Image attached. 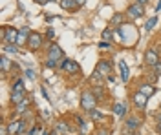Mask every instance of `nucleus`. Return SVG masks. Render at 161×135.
<instances>
[{
    "label": "nucleus",
    "instance_id": "ddd939ff",
    "mask_svg": "<svg viewBox=\"0 0 161 135\" xmlns=\"http://www.w3.org/2000/svg\"><path fill=\"white\" fill-rule=\"evenodd\" d=\"M26 99V91H11V102L15 104H20L22 101Z\"/></svg>",
    "mask_w": 161,
    "mask_h": 135
},
{
    "label": "nucleus",
    "instance_id": "6e6552de",
    "mask_svg": "<svg viewBox=\"0 0 161 135\" xmlns=\"http://www.w3.org/2000/svg\"><path fill=\"white\" fill-rule=\"evenodd\" d=\"M147 102H148V97H147V95H143L141 91L134 93V104H136L137 110H145V108H147Z\"/></svg>",
    "mask_w": 161,
    "mask_h": 135
},
{
    "label": "nucleus",
    "instance_id": "72a5a7b5",
    "mask_svg": "<svg viewBox=\"0 0 161 135\" xmlns=\"http://www.w3.org/2000/svg\"><path fill=\"white\" fill-rule=\"evenodd\" d=\"M35 2H37V4H42V6H44V4H48V2H51V0H35Z\"/></svg>",
    "mask_w": 161,
    "mask_h": 135
},
{
    "label": "nucleus",
    "instance_id": "f704fd0d",
    "mask_svg": "<svg viewBox=\"0 0 161 135\" xmlns=\"http://www.w3.org/2000/svg\"><path fill=\"white\" fill-rule=\"evenodd\" d=\"M75 2H77V6H79V8H80V6H84V4H86V0H75Z\"/></svg>",
    "mask_w": 161,
    "mask_h": 135
},
{
    "label": "nucleus",
    "instance_id": "e433bc0d",
    "mask_svg": "<svg viewBox=\"0 0 161 135\" xmlns=\"http://www.w3.org/2000/svg\"><path fill=\"white\" fill-rule=\"evenodd\" d=\"M40 93H42V97H46V99H48V93H46V90H44V88H40Z\"/></svg>",
    "mask_w": 161,
    "mask_h": 135
},
{
    "label": "nucleus",
    "instance_id": "1a4fd4ad",
    "mask_svg": "<svg viewBox=\"0 0 161 135\" xmlns=\"http://www.w3.org/2000/svg\"><path fill=\"white\" fill-rule=\"evenodd\" d=\"M112 71V66H110V62H106V60H101L99 64H97V73L99 75H108V73Z\"/></svg>",
    "mask_w": 161,
    "mask_h": 135
},
{
    "label": "nucleus",
    "instance_id": "aec40b11",
    "mask_svg": "<svg viewBox=\"0 0 161 135\" xmlns=\"http://www.w3.org/2000/svg\"><path fill=\"white\" fill-rule=\"evenodd\" d=\"M28 39H30V35H24V33H20V31H19L17 46H28Z\"/></svg>",
    "mask_w": 161,
    "mask_h": 135
},
{
    "label": "nucleus",
    "instance_id": "c756f323",
    "mask_svg": "<svg viewBox=\"0 0 161 135\" xmlns=\"http://www.w3.org/2000/svg\"><path fill=\"white\" fill-rule=\"evenodd\" d=\"M152 68H154V71L158 73V75H159V73H161V62H158V64H156V66H152Z\"/></svg>",
    "mask_w": 161,
    "mask_h": 135
},
{
    "label": "nucleus",
    "instance_id": "b1692460",
    "mask_svg": "<svg viewBox=\"0 0 161 135\" xmlns=\"http://www.w3.org/2000/svg\"><path fill=\"white\" fill-rule=\"evenodd\" d=\"M114 35H115V31H112V28H108V29H104V31H103V39L108 42L110 39H114Z\"/></svg>",
    "mask_w": 161,
    "mask_h": 135
},
{
    "label": "nucleus",
    "instance_id": "f3484780",
    "mask_svg": "<svg viewBox=\"0 0 161 135\" xmlns=\"http://www.w3.org/2000/svg\"><path fill=\"white\" fill-rule=\"evenodd\" d=\"M9 59H8V57H6V55H2V57H0V71L2 73H8V70H9Z\"/></svg>",
    "mask_w": 161,
    "mask_h": 135
},
{
    "label": "nucleus",
    "instance_id": "4468645a",
    "mask_svg": "<svg viewBox=\"0 0 161 135\" xmlns=\"http://www.w3.org/2000/svg\"><path fill=\"white\" fill-rule=\"evenodd\" d=\"M125 112H126V102H115V106H114V115L115 117H123Z\"/></svg>",
    "mask_w": 161,
    "mask_h": 135
},
{
    "label": "nucleus",
    "instance_id": "0eeeda50",
    "mask_svg": "<svg viewBox=\"0 0 161 135\" xmlns=\"http://www.w3.org/2000/svg\"><path fill=\"white\" fill-rule=\"evenodd\" d=\"M145 62L148 64V66H156V64L159 62V55L156 49H147L145 51Z\"/></svg>",
    "mask_w": 161,
    "mask_h": 135
},
{
    "label": "nucleus",
    "instance_id": "f8f14e48",
    "mask_svg": "<svg viewBox=\"0 0 161 135\" xmlns=\"http://www.w3.org/2000/svg\"><path fill=\"white\" fill-rule=\"evenodd\" d=\"M22 121H15V122H11L8 124V130H9V135H19L20 130H22Z\"/></svg>",
    "mask_w": 161,
    "mask_h": 135
},
{
    "label": "nucleus",
    "instance_id": "473e14b6",
    "mask_svg": "<svg viewBox=\"0 0 161 135\" xmlns=\"http://www.w3.org/2000/svg\"><path fill=\"white\" fill-rule=\"evenodd\" d=\"M46 35H48L50 39H53V37H55V31H53V29H48V33H46Z\"/></svg>",
    "mask_w": 161,
    "mask_h": 135
},
{
    "label": "nucleus",
    "instance_id": "c85d7f7f",
    "mask_svg": "<svg viewBox=\"0 0 161 135\" xmlns=\"http://www.w3.org/2000/svg\"><path fill=\"white\" fill-rule=\"evenodd\" d=\"M108 48H110V44H108L106 40H103V42L99 44V49H108Z\"/></svg>",
    "mask_w": 161,
    "mask_h": 135
},
{
    "label": "nucleus",
    "instance_id": "f257e3e1",
    "mask_svg": "<svg viewBox=\"0 0 161 135\" xmlns=\"http://www.w3.org/2000/svg\"><path fill=\"white\" fill-rule=\"evenodd\" d=\"M97 106V97L93 91H82L80 95V108L86 110V112H92L93 108Z\"/></svg>",
    "mask_w": 161,
    "mask_h": 135
},
{
    "label": "nucleus",
    "instance_id": "dca6fc26",
    "mask_svg": "<svg viewBox=\"0 0 161 135\" xmlns=\"http://www.w3.org/2000/svg\"><path fill=\"white\" fill-rule=\"evenodd\" d=\"M119 68H121V79H123V82H128V66H126V62H123L121 60L119 62Z\"/></svg>",
    "mask_w": 161,
    "mask_h": 135
},
{
    "label": "nucleus",
    "instance_id": "c9c22d12",
    "mask_svg": "<svg viewBox=\"0 0 161 135\" xmlns=\"http://www.w3.org/2000/svg\"><path fill=\"white\" fill-rule=\"evenodd\" d=\"M37 132H39V126H35V128H33V130H31V132H30V135H35V133H37Z\"/></svg>",
    "mask_w": 161,
    "mask_h": 135
},
{
    "label": "nucleus",
    "instance_id": "ea45409f",
    "mask_svg": "<svg viewBox=\"0 0 161 135\" xmlns=\"http://www.w3.org/2000/svg\"><path fill=\"white\" fill-rule=\"evenodd\" d=\"M42 135H51V133L48 132V130H44V132H42Z\"/></svg>",
    "mask_w": 161,
    "mask_h": 135
},
{
    "label": "nucleus",
    "instance_id": "2f4dec72",
    "mask_svg": "<svg viewBox=\"0 0 161 135\" xmlns=\"http://www.w3.org/2000/svg\"><path fill=\"white\" fill-rule=\"evenodd\" d=\"M26 75H28L30 79H35V73H33V70H26Z\"/></svg>",
    "mask_w": 161,
    "mask_h": 135
},
{
    "label": "nucleus",
    "instance_id": "4be33fe9",
    "mask_svg": "<svg viewBox=\"0 0 161 135\" xmlns=\"http://www.w3.org/2000/svg\"><path fill=\"white\" fill-rule=\"evenodd\" d=\"M110 24L112 26H121V24H123V15H119V13L114 15V17L110 18Z\"/></svg>",
    "mask_w": 161,
    "mask_h": 135
},
{
    "label": "nucleus",
    "instance_id": "a878e982",
    "mask_svg": "<svg viewBox=\"0 0 161 135\" xmlns=\"http://www.w3.org/2000/svg\"><path fill=\"white\" fill-rule=\"evenodd\" d=\"M4 51L6 53H17V44H8V46H4Z\"/></svg>",
    "mask_w": 161,
    "mask_h": 135
},
{
    "label": "nucleus",
    "instance_id": "a19ab883",
    "mask_svg": "<svg viewBox=\"0 0 161 135\" xmlns=\"http://www.w3.org/2000/svg\"><path fill=\"white\" fill-rule=\"evenodd\" d=\"M159 133H161V119H159Z\"/></svg>",
    "mask_w": 161,
    "mask_h": 135
},
{
    "label": "nucleus",
    "instance_id": "393cba45",
    "mask_svg": "<svg viewBox=\"0 0 161 135\" xmlns=\"http://www.w3.org/2000/svg\"><path fill=\"white\" fill-rule=\"evenodd\" d=\"M28 106H30V101H28V99H24L20 104H17V112H19V113H22V112H24Z\"/></svg>",
    "mask_w": 161,
    "mask_h": 135
},
{
    "label": "nucleus",
    "instance_id": "7c9ffc66",
    "mask_svg": "<svg viewBox=\"0 0 161 135\" xmlns=\"http://www.w3.org/2000/svg\"><path fill=\"white\" fill-rule=\"evenodd\" d=\"M19 31H20V33H24V35H31V31H30V28H20Z\"/></svg>",
    "mask_w": 161,
    "mask_h": 135
},
{
    "label": "nucleus",
    "instance_id": "20e7f679",
    "mask_svg": "<svg viewBox=\"0 0 161 135\" xmlns=\"http://www.w3.org/2000/svg\"><path fill=\"white\" fill-rule=\"evenodd\" d=\"M128 15H130L132 18H141L143 15H145V8H143V4L139 2H134L128 6Z\"/></svg>",
    "mask_w": 161,
    "mask_h": 135
},
{
    "label": "nucleus",
    "instance_id": "2eb2a0df",
    "mask_svg": "<svg viewBox=\"0 0 161 135\" xmlns=\"http://www.w3.org/2000/svg\"><path fill=\"white\" fill-rule=\"evenodd\" d=\"M139 91H141L143 95H147V97L150 99L152 95L156 93V88H154L152 84H143V86H141V90H139Z\"/></svg>",
    "mask_w": 161,
    "mask_h": 135
},
{
    "label": "nucleus",
    "instance_id": "6ab92c4d",
    "mask_svg": "<svg viewBox=\"0 0 161 135\" xmlns=\"http://www.w3.org/2000/svg\"><path fill=\"white\" fill-rule=\"evenodd\" d=\"M55 130H59V132H64V133L71 132V130H70V126L66 124L64 121H57V122H55Z\"/></svg>",
    "mask_w": 161,
    "mask_h": 135
},
{
    "label": "nucleus",
    "instance_id": "412c9836",
    "mask_svg": "<svg viewBox=\"0 0 161 135\" xmlns=\"http://www.w3.org/2000/svg\"><path fill=\"white\" fill-rule=\"evenodd\" d=\"M13 91H26V86H24V80H15L13 84Z\"/></svg>",
    "mask_w": 161,
    "mask_h": 135
},
{
    "label": "nucleus",
    "instance_id": "7ed1b4c3",
    "mask_svg": "<svg viewBox=\"0 0 161 135\" xmlns=\"http://www.w3.org/2000/svg\"><path fill=\"white\" fill-rule=\"evenodd\" d=\"M42 35H40L39 31H31L30 39H28V48H30L31 51H37L40 46H42Z\"/></svg>",
    "mask_w": 161,
    "mask_h": 135
},
{
    "label": "nucleus",
    "instance_id": "a211bd4d",
    "mask_svg": "<svg viewBox=\"0 0 161 135\" xmlns=\"http://www.w3.org/2000/svg\"><path fill=\"white\" fill-rule=\"evenodd\" d=\"M88 113H90V119L93 121V122H99V121H103V117H104V115H103V112H99L97 108H93V110H92V112H88Z\"/></svg>",
    "mask_w": 161,
    "mask_h": 135
},
{
    "label": "nucleus",
    "instance_id": "5701e85b",
    "mask_svg": "<svg viewBox=\"0 0 161 135\" xmlns=\"http://www.w3.org/2000/svg\"><path fill=\"white\" fill-rule=\"evenodd\" d=\"M156 22H158V17H152V18H148V20H147V24H145V31H150L152 28L156 26Z\"/></svg>",
    "mask_w": 161,
    "mask_h": 135
},
{
    "label": "nucleus",
    "instance_id": "423d86ee",
    "mask_svg": "<svg viewBox=\"0 0 161 135\" xmlns=\"http://www.w3.org/2000/svg\"><path fill=\"white\" fill-rule=\"evenodd\" d=\"M60 66H62V70H66L68 73H80V66L75 60H70V59H64L62 62H60Z\"/></svg>",
    "mask_w": 161,
    "mask_h": 135
},
{
    "label": "nucleus",
    "instance_id": "f03ea898",
    "mask_svg": "<svg viewBox=\"0 0 161 135\" xmlns=\"http://www.w3.org/2000/svg\"><path fill=\"white\" fill-rule=\"evenodd\" d=\"M17 39H19V29H15V28H4L2 29V40L4 42L17 44Z\"/></svg>",
    "mask_w": 161,
    "mask_h": 135
},
{
    "label": "nucleus",
    "instance_id": "9d476101",
    "mask_svg": "<svg viewBox=\"0 0 161 135\" xmlns=\"http://www.w3.org/2000/svg\"><path fill=\"white\" fill-rule=\"evenodd\" d=\"M139 124H141V121H139V119H136V117H128V119H126V122H125V126L130 130L132 133L139 128Z\"/></svg>",
    "mask_w": 161,
    "mask_h": 135
},
{
    "label": "nucleus",
    "instance_id": "cd10ccee",
    "mask_svg": "<svg viewBox=\"0 0 161 135\" xmlns=\"http://www.w3.org/2000/svg\"><path fill=\"white\" fill-rule=\"evenodd\" d=\"M95 135H110V130H106V128H101L95 132Z\"/></svg>",
    "mask_w": 161,
    "mask_h": 135
},
{
    "label": "nucleus",
    "instance_id": "58836bf2",
    "mask_svg": "<svg viewBox=\"0 0 161 135\" xmlns=\"http://www.w3.org/2000/svg\"><path fill=\"white\" fill-rule=\"evenodd\" d=\"M156 11H161V0L158 2V6H156Z\"/></svg>",
    "mask_w": 161,
    "mask_h": 135
},
{
    "label": "nucleus",
    "instance_id": "9b49d317",
    "mask_svg": "<svg viewBox=\"0 0 161 135\" xmlns=\"http://www.w3.org/2000/svg\"><path fill=\"white\" fill-rule=\"evenodd\" d=\"M59 4H60V8H62L64 11H75L77 8H79L75 0H60Z\"/></svg>",
    "mask_w": 161,
    "mask_h": 135
},
{
    "label": "nucleus",
    "instance_id": "4c0bfd02",
    "mask_svg": "<svg viewBox=\"0 0 161 135\" xmlns=\"http://www.w3.org/2000/svg\"><path fill=\"white\" fill-rule=\"evenodd\" d=\"M136 2H139V4H143V6H147V4H148V0H136Z\"/></svg>",
    "mask_w": 161,
    "mask_h": 135
},
{
    "label": "nucleus",
    "instance_id": "39448f33",
    "mask_svg": "<svg viewBox=\"0 0 161 135\" xmlns=\"http://www.w3.org/2000/svg\"><path fill=\"white\" fill-rule=\"evenodd\" d=\"M48 59H53V60H64V51L59 44H51L50 46V53H48Z\"/></svg>",
    "mask_w": 161,
    "mask_h": 135
},
{
    "label": "nucleus",
    "instance_id": "bb28decb",
    "mask_svg": "<svg viewBox=\"0 0 161 135\" xmlns=\"http://www.w3.org/2000/svg\"><path fill=\"white\" fill-rule=\"evenodd\" d=\"M57 64H59V60H53V59H48L46 60V66L48 68H57Z\"/></svg>",
    "mask_w": 161,
    "mask_h": 135
}]
</instances>
